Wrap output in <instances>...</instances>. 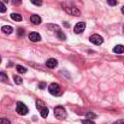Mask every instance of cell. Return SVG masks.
I'll return each mask as SVG.
<instances>
[{
    "instance_id": "1",
    "label": "cell",
    "mask_w": 124,
    "mask_h": 124,
    "mask_svg": "<svg viewBox=\"0 0 124 124\" xmlns=\"http://www.w3.org/2000/svg\"><path fill=\"white\" fill-rule=\"evenodd\" d=\"M63 8L66 13H69L70 16H80L81 12L80 10L76 7V6H72V5H66V4H63Z\"/></svg>"
},
{
    "instance_id": "2",
    "label": "cell",
    "mask_w": 124,
    "mask_h": 124,
    "mask_svg": "<svg viewBox=\"0 0 124 124\" xmlns=\"http://www.w3.org/2000/svg\"><path fill=\"white\" fill-rule=\"evenodd\" d=\"M54 116H55L57 119H60V121L65 119L66 118V111H65V108L63 106H57L54 108Z\"/></svg>"
},
{
    "instance_id": "3",
    "label": "cell",
    "mask_w": 124,
    "mask_h": 124,
    "mask_svg": "<svg viewBox=\"0 0 124 124\" xmlns=\"http://www.w3.org/2000/svg\"><path fill=\"white\" fill-rule=\"evenodd\" d=\"M48 90L52 95L54 96H60L62 95V92H60V87L58 85V83H51L49 87H48Z\"/></svg>"
},
{
    "instance_id": "4",
    "label": "cell",
    "mask_w": 124,
    "mask_h": 124,
    "mask_svg": "<svg viewBox=\"0 0 124 124\" xmlns=\"http://www.w3.org/2000/svg\"><path fill=\"white\" fill-rule=\"evenodd\" d=\"M16 110H17V112H18L19 115H22V116H25V115L29 112L28 107H27L23 102H17V107H16Z\"/></svg>"
},
{
    "instance_id": "5",
    "label": "cell",
    "mask_w": 124,
    "mask_h": 124,
    "mask_svg": "<svg viewBox=\"0 0 124 124\" xmlns=\"http://www.w3.org/2000/svg\"><path fill=\"white\" fill-rule=\"evenodd\" d=\"M89 41L92 42V43H94V45H101V43L104 42V39H102L100 35L94 34V35H92V36L89 38Z\"/></svg>"
},
{
    "instance_id": "6",
    "label": "cell",
    "mask_w": 124,
    "mask_h": 124,
    "mask_svg": "<svg viewBox=\"0 0 124 124\" xmlns=\"http://www.w3.org/2000/svg\"><path fill=\"white\" fill-rule=\"evenodd\" d=\"M84 29H85V23H84V22H80V23H77V24L75 25L74 31H75L76 34H81V33L84 31Z\"/></svg>"
},
{
    "instance_id": "7",
    "label": "cell",
    "mask_w": 124,
    "mask_h": 124,
    "mask_svg": "<svg viewBox=\"0 0 124 124\" xmlns=\"http://www.w3.org/2000/svg\"><path fill=\"white\" fill-rule=\"evenodd\" d=\"M29 40L33 42H38L41 40V35L39 33H36V31H33V33L29 34Z\"/></svg>"
},
{
    "instance_id": "8",
    "label": "cell",
    "mask_w": 124,
    "mask_h": 124,
    "mask_svg": "<svg viewBox=\"0 0 124 124\" xmlns=\"http://www.w3.org/2000/svg\"><path fill=\"white\" fill-rule=\"evenodd\" d=\"M57 65H58V60H57V59L51 58V59H48V60L46 62V66L49 68V69H54V68H57Z\"/></svg>"
},
{
    "instance_id": "9",
    "label": "cell",
    "mask_w": 124,
    "mask_h": 124,
    "mask_svg": "<svg viewBox=\"0 0 124 124\" xmlns=\"http://www.w3.org/2000/svg\"><path fill=\"white\" fill-rule=\"evenodd\" d=\"M30 21H31V23H34V24H40V23H41V17L38 16V15H31V16H30Z\"/></svg>"
},
{
    "instance_id": "10",
    "label": "cell",
    "mask_w": 124,
    "mask_h": 124,
    "mask_svg": "<svg viewBox=\"0 0 124 124\" xmlns=\"http://www.w3.org/2000/svg\"><path fill=\"white\" fill-rule=\"evenodd\" d=\"M1 31H2L4 34L8 35V34H12L13 29H12V27H11V25H4V27L1 28Z\"/></svg>"
},
{
    "instance_id": "11",
    "label": "cell",
    "mask_w": 124,
    "mask_h": 124,
    "mask_svg": "<svg viewBox=\"0 0 124 124\" xmlns=\"http://www.w3.org/2000/svg\"><path fill=\"white\" fill-rule=\"evenodd\" d=\"M113 52H115V53H118V54L124 53V46H122V45H117V46H115V47H113Z\"/></svg>"
},
{
    "instance_id": "12",
    "label": "cell",
    "mask_w": 124,
    "mask_h": 124,
    "mask_svg": "<svg viewBox=\"0 0 124 124\" xmlns=\"http://www.w3.org/2000/svg\"><path fill=\"white\" fill-rule=\"evenodd\" d=\"M10 16H11V18H12L13 21H16V22H21V21L23 19V17H22L19 13H11Z\"/></svg>"
},
{
    "instance_id": "13",
    "label": "cell",
    "mask_w": 124,
    "mask_h": 124,
    "mask_svg": "<svg viewBox=\"0 0 124 124\" xmlns=\"http://www.w3.org/2000/svg\"><path fill=\"white\" fill-rule=\"evenodd\" d=\"M0 82H5L7 83L8 82V77L5 72H0Z\"/></svg>"
},
{
    "instance_id": "14",
    "label": "cell",
    "mask_w": 124,
    "mask_h": 124,
    "mask_svg": "<svg viewBox=\"0 0 124 124\" xmlns=\"http://www.w3.org/2000/svg\"><path fill=\"white\" fill-rule=\"evenodd\" d=\"M48 112H49V110H48L47 107H43V108L41 110V117H42V118H47Z\"/></svg>"
},
{
    "instance_id": "15",
    "label": "cell",
    "mask_w": 124,
    "mask_h": 124,
    "mask_svg": "<svg viewBox=\"0 0 124 124\" xmlns=\"http://www.w3.org/2000/svg\"><path fill=\"white\" fill-rule=\"evenodd\" d=\"M17 71H18L19 74H25V72H27V68H24V66H22V65H18V66H17Z\"/></svg>"
},
{
    "instance_id": "16",
    "label": "cell",
    "mask_w": 124,
    "mask_h": 124,
    "mask_svg": "<svg viewBox=\"0 0 124 124\" xmlns=\"http://www.w3.org/2000/svg\"><path fill=\"white\" fill-rule=\"evenodd\" d=\"M36 107H38V110H42V108L45 107V104L42 102L41 100H38V101H36Z\"/></svg>"
},
{
    "instance_id": "17",
    "label": "cell",
    "mask_w": 124,
    "mask_h": 124,
    "mask_svg": "<svg viewBox=\"0 0 124 124\" xmlns=\"http://www.w3.org/2000/svg\"><path fill=\"white\" fill-rule=\"evenodd\" d=\"M85 117L88 119H93V118H96V115L95 113H92V112H87L85 113Z\"/></svg>"
},
{
    "instance_id": "18",
    "label": "cell",
    "mask_w": 124,
    "mask_h": 124,
    "mask_svg": "<svg viewBox=\"0 0 124 124\" xmlns=\"http://www.w3.org/2000/svg\"><path fill=\"white\" fill-rule=\"evenodd\" d=\"M0 12H1V13H5V12H6V6H5V4H2L1 1H0Z\"/></svg>"
},
{
    "instance_id": "19",
    "label": "cell",
    "mask_w": 124,
    "mask_h": 124,
    "mask_svg": "<svg viewBox=\"0 0 124 124\" xmlns=\"http://www.w3.org/2000/svg\"><path fill=\"white\" fill-rule=\"evenodd\" d=\"M13 80H15V82L17 83V84H22V83H23L22 78H21L19 76H15V77H13Z\"/></svg>"
},
{
    "instance_id": "20",
    "label": "cell",
    "mask_w": 124,
    "mask_h": 124,
    "mask_svg": "<svg viewBox=\"0 0 124 124\" xmlns=\"http://www.w3.org/2000/svg\"><path fill=\"white\" fill-rule=\"evenodd\" d=\"M57 35H58V39H60V40H65V39H66V36H65L62 31H58Z\"/></svg>"
},
{
    "instance_id": "21",
    "label": "cell",
    "mask_w": 124,
    "mask_h": 124,
    "mask_svg": "<svg viewBox=\"0 0 124 124\" xmlns=\"http://www.w3.org/2000/svg\"><path fill=\"white\" fill-rule=\"evenodd\" d=\"M30 1H31V2H33L35 6H41V5H42L41 0H30Z\"/></svg>"
},
{
    "instance_id": "22",
    "label": "cell",
    "mask_w": 124,
    "mask_h": 124,
    "mask_svg": "<svg viewBox=\"0 0 124 124\" xmlns=\"http://www.w3.org/2000/svg\"><path fill=\"white\" fill-rule=\"evenodd\" d=\"M0 124H11V122L6 118H0Z\"/></svg>"
},
{
    "instance_id": "23",
    "label": "cell",
    "mask_w": 124,
    "mask_h": 124,
    "mask_svg": "<svg viewBox=\"0 0 124 124\" xmlns=\"http://www.w3.org/2000/svg\"><path fill=\"white\" fill-rule=\"evenodd\" d=\"M107 2H108L110 6H116L117 5V0H107Z\"/></svg>"
},
{
    "instance_id": "24",
    "label": "cell",
    "mask_w": 124,
    "mask_h": 124,
    "mask_svg": "<svg viewBox=\"0 0 124 124\" xmlns=\"http://www.w3.org/2000/svg\"><path fill=\"white\" fill-rule=\"evenodd\" d=\"M82 123L83 124H95L94 122H93V121H92V119H88V118H87V119H84Z\"/></svg>"
},
{
    "instance_id": "25",
    "label": "cell",
    "mask_w": 124,
    "mask_h": 124,
    "mask_svg": "<svg viewBox=\"0 0 124 124\" xmlns=\"http://www.w3.org/2000/svg\"><path fill=\"white\" fill-rule=\"evenodd\" d=\"M12 4L13 5H21L22 4V0H12Z\"/></svg>"
},
{
    "instance_id": "26",
    "label": "cell",
    "mask_w": 124,
    "mask_h": 124,
    "mask_svg": "<svg viewBox=\"0 0 124 124\" xmlns=\"http://www.w3.org/2000/svg\"><path fill=\"white\" fill-rule=\"evenodd\" d=\"M23 34H24V30L23 29H18V35L19 36H23Z\"/></svg>"
},
{
    "instance_id": "27",
    "label": "cell",
    "mask_w": 124,
    "mask_h": 124,
    "mask_svg": "<svg viewBox=\"0 0 124 124\" xmlns=\"http://www.w3.org/2000/svg\"><path fill=\"white\" fill-rule=\"evenodd\" d=\"M45 87H46V84H45L43 82H41L40 84H39V88H40V89H45Z\"/></svg>"
},
{
    "instance_id": "28",
    "label": "cell",
    "mask_w": 124,
    "mask_h": 124,
    "mask_svg": "<svg viewBox=\"0 0 124 124\" xmlns=\"http://www.w3.org/2000/svg\"><path fill=\"white\" fill-rule=\"evenodd\" d=\"M112 124H124V119H121V121H117V122H113Z\"/></svg>"
},
{
    "instance_id": "29",
    "label": "cell",
    "mask_w": 124,
    "mask_h": 124,
    "mask_svg": "<svg viewBox=\"0 0 124 124\" xmlns=\"http://www.w3.org/2000/svg\"><path fill=\"white\" fill-rule=\"evenodd\" d=\"M122 12H123V15H124V6L122 7Z\"/></svg>"
},
{
    "instance_id": "30",
    "label": "cell",
    "mask_w": 124,
    "mask_h": 124,
    "mask_svg": "<svg viewBox=\"0 0 124 124\" xmlns=\"http://www.w3.org/2000/svg\"><path fill=\"white\" fill-rule=\"evenodd\" d=\"M7 1H8V0H4V2H7Z\"/></svg>"
},
{
    "instance_id": "31",
    "label": "cell",
    "mask_w": 124,
    "mask_h": 124,
    "mask_svg": "<svg viewBox=\"0 0 124 124\" xmlns=\"http://www.w3.org/2000/svg\"><path fill=\"white\" fill-rule=\"evenodd\" d=\"M123 31H124V27H123Z\"/></svg>"
},
{
    "instance_id": "32",
    "label": "cell",
    "mask_w": 124,
    "mask_h": 124,
    "mask_svg": "<svg viewBox=\"0 0 124 124\" xmlns=\"http://www.w3.org/2000/svg\"><path fill=\"white\" fill-rule=\"evenodd\" d=\"M0 62H1V58H0Z\"/></svg>"
}]
</instances>
